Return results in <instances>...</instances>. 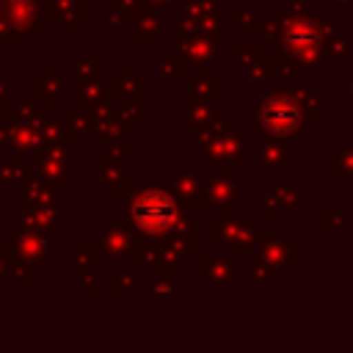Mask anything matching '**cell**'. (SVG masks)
I'll return each mask as SVG.
<instances>
[{"mask_svg": "<svg viewBox=\"0 0 353 353\" xmlns=\"http://www.w3.org/2000/svg\"><path fill=\"white\" fill-rule=\"evenodd\" d=\"M174 201L165 196V193H157V190H149L143 196H138L135 207H132V218L135 223L143 229V232H163L174 223Z\"/></svg>", "mask_w": 353, "mask_h": 353, "instance_id": "obj_1", "label": "cell"}, {"mask_svg": "<svg viewBox=\"0 0 353 353\" xmlns=\"http://www.w3.org/2000/svg\"><path fill=\"white\" fill-rule=\"evenodd\" d=\"M262 124L276 135H292L301 127V110L290 97H270L262 105Z\"/></svg>", "mask_w": 353, "mask_h": 353, "instance_id": "obj_2", "label": "cell"}, {"mask_svg": "<svg viewBox=\"0 0 353 353\" xmlns=\"http://www.w3.org/2000/svg\"><path fill=\"white\" fill-rule=\"evenodd\" d=\"M284 44L298 55H312L317 50V33L309 22H292L284 33Z\"/></svg>", "mask_w": 353, "mask_h": 353, "instance_id": "obj_3", "label": "cell"}]
</instances>
